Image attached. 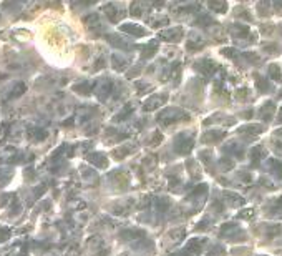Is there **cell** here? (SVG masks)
Segmentation results:
<instances>
[{"mask_svg":"<svg viewBox=\"0 0 282 256\" xmlns=\"http://www.w3.org/2000/svg\"><path fill=\"white\" fill-rule=\"evenodd\" d=\"M165 100H166V97H153L150 100H146L145 108L146 110H153V108H156V107H161V103Z\"/></svg>","mask_w":282,"mask_h":256,"instance_id":"cell-1","label":"cell"},{"mask_svg":"<svg viewBox=\"0 0 282 256\" xmlns=\"http://www.w3.org/2000/svg\"><path fill=\"white\" fill-rule=\"evenodd\" d=\"M121 30L123 32H128V33H131V35H136V37H141V35H145V30L143 28H138V25H130V23H126V25H123L121 27Z\"/></svg>","mask_w":282,"mask_h":256,"instance_id":"cell-2","label":"cell"},{"mask_svg":"<svg viewBox=\"0 0 282 256\" xmlns=\"http://www.w3.org/2000/svg\"><path fill=\"white\" fill-rule=\"evenodd\" d=\"M180 35H181V30H176V32L170 30V32H163V33H161L163 38H178Z\"/></svg>","mask_w":282,"mask_h":256,"instance_id":"cell-3","label":"cell"}]
</instances>
